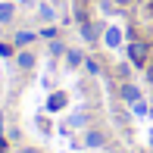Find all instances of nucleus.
<instances>
[{"label": "nucleus", "mask_w": 153, "mask_h": 153, "mask_svg": "<svg viewBox=\"0 0 153 153\" xmlns=\"http://www.w3.org/2000/svg\"><path fill=\"white\" fill-rule=\"evenodd\" d=\"M85 66H88V72H91V75H97V72H100V66H97V62H94V59H88V62H85Z\"/></svg>", "instance_id": "2eb2a0df"}, {"label": "nucleus", "mask_w": 153, "mask_h": 153, "mask_svg": "<svg viewBox=\"0 0 153 153\" xmlns=\"http://www.w3.org/2000/svg\"><path fill=\"white\" fill-rule=\"evenodd\" d=\"M19 153H38V150H34V147H25V150H19Z\"/></svg>", "instance_id": "412c9836"}, {"label": "nucleus", "mask_w": 153, "mask_h": 153, "mask_svg": "<svg viewBox=\"0 0 153 153\" xmlns=\"http://www.w3.org/2000/svg\"><path fill=\"white\" fill-rule=\"evenodd\" d=\"M81 62H85L81 50H66V66H69V69H78Z\"/></svg>", "instance_id": "0eeeda50"}, {"label": "nucleus", "mask_w": 153, "mask_h": 153, "mask_svg": "<svg viewBox=\"0 0 153 153\" xmlns=\"http://www.w3.org/2000/svg\"><path fill=\"white\" fill-rule=\"evenodd\" d=\"M131 109H134V116H147V103H144V100L131 103Z\"/></svg>", "instance_id": "ddd939ff"}, {"label": "nucleus", "mask_w": 153, "mask_h": 153, "mask_svg": "<svg viewBox=\"0 0 153 153\" xmlns=\"http://www.w3.org/2000/svg\"><path fill=\"white\" fill-rule=\"evenodd\" d=\"M50 53H53V56H62V53H66V47H62L59 41H50Z\"/></svg>", "instance_id": "4468645a"}, {"label": "nucleus", "mask_w": 153, "mask_h": 153, "mask_svg": "<svg viewBox=\"0 0 153 153\" xmlns=\"http://www.w3.org/2000/svg\"><path fill=\"white\" fill-rule=\"evenodd\" d=\"M66 103H69V94L56 91V94H50V100H47V109H50V113H56V109H62Z\"/></svg>", "instance_id": "39448f33"}, {"label": "nucleus", "mask_w": 153, "mask_h": 153, "mask_svg": "<svg viewBox=\"0 0 153 153\" xmlns=\"http://www.w3.org/2000/svg\"><path fill=\"white\" fill-rule=\"evenodd\" d=\"M0 128H3V113H0Z\"/></svg>", "instance_id": "4be33fe9"}, {"label": "nucleus", "mask_w": 153, "mask_h": 153, "mask_svg": "<svg viewBox=\"0 0 153 153\" xmlns=\"http://www.w3.org/2000/svg\"><path fill=\"white\" fill-rule=\"evenodd\" d=\"M0 153H6V141H3V137H0Z\"/></svg>", "instance_id": "aec40b11"}, {"label": "nucleus", "mask_w": 153, "mask_h": 153, "mask_svg": "<svg viewBox=\"0 0 153 153\" xmlns=\"http://www.w3.org/2000/svg\"><path fill=\"white\" fill-rule=\"evenodd\" d=\"M53 16H56V13H53V6H41V19H47V22H53Z\"/></svg>", "instance_id": "f8f14e48"}, {"label": "nucleus", "mask_w": 153, "mask_h": 153, "mask_svg": "<svg viewBox=\"0 0 153 153\" xmlns=\"http://www.w3.org/2000/svg\"><path fill=\"white\" fill-rule=\"evenodd\" d=\"M147 144H150V147H153V128L147 131Z\"/></svg>", "instance_id": "6ab92c4d"}, {"label": "nucleus", "mask_w": 153, "mask_h": 153, "mask_svg": "<svg viewBox=\"0 0 153 153\" xmlns=\"http://www.w3.org/2000/svg\"><path fill=\"white\" fill-rule=\"evenodd\" d=\"M122 100L128 103V106H131V103H137V100H141V91H137V85H131V81H125V85H122Z\"/></svg>", "instance_id": "20e7f679"}, {"label": "nucleus", "mask_w": 153, "mask_h": 153, "mask_svg": "<svg viewBox=\"0 0 153 153\" xmlns=\"http://www.w3.org/2000/svg\"><path fill=\"white\" fill-rule=\"evenodd\" d=\"M31 41H34V34H31V31H19V34H16V44H19V47L31 44Z\"/></svg>", "instance_id": "9d476101"}, {"label": "nucleus", "mask_w": 153, "mask_h": 153, "mask_svg": "<svg viewBox=\"0 0 153 153\" xmlns=\"http://www.w3.org/2000/svg\"><path fill=\"white\" fill-rule=\"evenodd\" d=\"M122 41H125V31L119 28V25H109V28L103 31V44L113 47V50H116V47H122Z\"/></svg>", "instance_id": "f03ea898"}, {"label": "nucleus", "mask_w": 153, "mask_h": 153, "mask_svg": "<svg viewBox=\"0 0 153 153\" xmlns=\"http://www.w3.org/2000/svg\"><path fill=\"white\" fill-rule=\"evenodd\" d=\"M125 50H128V59L134 62V66L147 69V62H150V47H147V41H131Z\"/></svg>", "instance_id": "f257e3e1"}, {"label": "nucleus", "mask_w": 153, "mask_h": 153, "mask_svg": "<svg viewBox=\"0 0 153 153\" xmlns=\"http://www.w3.org/2000/svg\"><path fill=\"white\" fill-rule=\"evenodd\" d=\"M85 122H88V116H85V113H78V116H72V119H69V128H81Z\"/></svg>", "instance_id": "9b49d317"}, {"label": "nucleus", "mask_w": 153, "mask_h": 153, "mask_svg": "<svg viewBox=\"0 0 153 153\" xmlns=\"http://www.w3.org/2000/svg\"><path fill=\"white\" fill-rule=\"evenodd\" d=\"M147 81L153 85V62H147Z\"/></svg>", "instance_id": "a211bd4d"}, {"label": "nucleus", "mask_w": 153, "mask_h": 153, "mask_svg": "<svg viewBox=\"0 0 153 153\" xmlns=\"http://www.w3.org/2000/svg\"><path fill=\"white\" fill-rule=\"evenodd\" d=\"M81 38H85V41H88V44H94V41H97V38H100V34H97V28H94V25H91V22H81Z\"/></svg>", "instance_id": "6e6552de"}, {"label": "nucleus", "mask_w": 153, "mask_h": 153, "mask_svg": "<svg viewBox=\"0 0 153 153\" xmlns=\"http://www.w3.org/2000/svg\"><path fill=\"white\" fill-rule=\"evenodd\" d=\"M13 16H16V6L10 3V0H0V22H13Z\"/></svg>", "instance_id": "423d86ee"}, {"label": "nucleus", "mask_w": 153, "mask_h": 153, "mask_svg": "<svg viewBox=\"0 0 153 153\" xmlns=\"http://www.w3.org/2000/svg\"><path fill=\"white\" fill-rule=\"evenodd\" d=\"M85 147H88V150H97V147H103V131H97V128H88V131H85Z\"/></svg>", "instance_id": "7ed1b4c3"}, {"label": "nucleus", "mask_w": 153, "mask_h": 153, "mask_svg": "<svg viewBox=\"0 0 153 153\" xmlns=\"http://www.w3.org/2000/svg\"><path fill=\"white\" fill-rule=\"evenodd\" d=\"M0 56H13V47L10 44H0Z\"/></svg>", "instance_id": "f3484780"}, {"label": "nucleus", "mask_w": 153, "mask_h": 153, "mask_svg": "<svg viewBox=\"0 0 153 153\" xmlns=\"http://www.w3.org/2000/svg\"><path fill=\"white\" fill-rule=\"evenodd\" d=\"M41 34H44L47 41H53V38H56V28H53V25H50V28H44V31H41Z\"/></svg>", "instance_id": "dca6fc26"}, {"label": "nucleus", "mask_w": 153, "mask_h": 153, "mask_svg": "<svg viewBox=\"0 0 153 153\" xmlns=\"http://www.w3.org/2000/svg\"><path fill=\"white\" fill-rule=\"evenodd\" d=\"M116 3H128V0H116Z\"/></svg>", "instance_id": "5701e85b"}, {"label": "nucleus", "mask_w": 153, "mask_h": 153, "mask_svg": "<svg viewBox=\"0 0 153 153\" xmlns=\"http://www.w3.org/2000/svg\"><path fill=\"white\" fill-rule=\"evenodd\" d=\"M16 62H19V69H34V53H28V50H25V53H19Z\"/></svg>", "instance_id": "1a4fd4ad"}]
</instances>
